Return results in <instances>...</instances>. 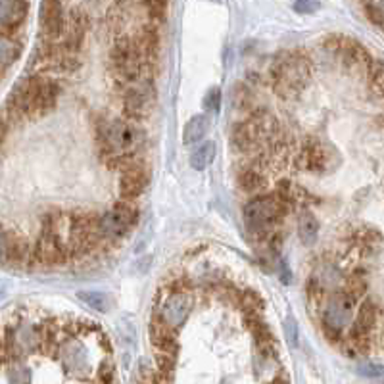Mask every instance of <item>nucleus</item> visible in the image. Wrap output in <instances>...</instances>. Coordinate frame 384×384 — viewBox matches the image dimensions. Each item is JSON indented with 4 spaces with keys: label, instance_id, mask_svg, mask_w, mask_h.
Wrapping results in <instances>:
<instances>
[{
    "label": "nucleus",
    "instance_id": "1",
    "mask_svg": "<svg viewBox=\"0 0 384 384\" xmlns=\"http://www.w3.org/2000/svg\"><path fill=\"white\" fill-rule=\"evenodd\" d=\"M60 94L62 83L58 77L31 73L16 85L0 118L6 121L8 127L20 125L27 119L35 121L56 108Z\"/></svg>",
    "mask_w": 384,
    "mask_h": 384
},
{
    "label": "nucleus",
    "instance_id": "2",
    "mask_svg": "<svg viewBox=\"0 0 384 384\" xmlns=\"http://www.w3.org/2000/svg\"><path fill=\"white\" fill-rule=\"evenodd\" d=\"M94 139L106 160L119 156H135L147 142L144 129L129 119H98Z\"/></svg>",
    "mask_w": 384,
    "mask_h": 384
},
{
    "label": "nucleus",
    "instance_id": "3",
    "mask_svg": "<svg viewBox=\"0 0 384 384\" xmlns=\"http://www.w3.org/2000/svg\"><path fill=\"white\" fill-rule=\"evenodd\" d=\"M292 210V206L279 200L271 192V194L254 196L250 202H246L242 217H244V225L250 233V237L259 244H264V240L277 227H280L285 217Z\"/></svg>",
    "mask_w": 384,
    "mask_h": 384
},
{
    "label": "nucleus",
    "instance_id": "4",
    "mask_svg": "<svg viewBox=\"0 0 384 384\" xmlns=\"http://www.w3.org/2000/svg\"><path fill=\"white\" fill-rule=\"evenodd\" d=\"M269 77H271L273 91L280 98H292L300 94L304 87L309 83L311 66L306 54L300 50L280 52L273 60Z\"/></svg>",
    "mask_w": 384,
    "mask_h": 384
},
{
    "label": "nucleus",
    "instance_id": "5",
    "mask_svg": "<svg viewBox=\"0 0 384 384\" xmlns=\"http://www.w3.org/2000/svg\"><path fill=\"white\" fill-rule=\"evenodd\" d=\"M357 298L349 294L346 288L336 290L321 309V327L323 333L328 340H340L344 328L348 327L354 319V309H356Z\"/></svg>",
    "mask_w": 384,
    "mask_h": 384
},
{
    "label": "nucleus",
    "instance_id": "6",
    "mask_svg": "<svg viewBox=\"0 0 384 384\" xmlns=\"http://www.w3.org/2000/svg\"><path fill=\"white\" fill-rule=\"evenodd\" d=\"M139 210L133 202L119 200L112 210L104 216H98V230L104 238V242H118L125 238L139 223Z\"/></svg>",
    "mask_w": 384,
    "mask_h": 384
},
{
    "label": "nucleus",
    "instance_id": "7",
    "mask_svg": "<svg viewBox=\"0 0 384 384\" xmlns=\"http://www.w3.org/2000/svg\"><path fill=\"white\" fill-rule=\"evenodd\" d=\"M123 98V116L129 121H137L140 123L142 119L148 118L152 113L154 104V85L152 81H139V83L127 87L125 91H121Z\"/></svg>",
    "mask_w": 384,
    "mask_h": 384
},
{
    "label": "nucleus",
    "instance_id": "8",
    "mask_svg": "<svg viewBox=\"0 0 384 384\" xmlns=\"http://www.w3.org/2000/svg\"><path fill=\"white\" fill-rule=\"evenodd\" d=\"M163 298L158 300L156 307H154V315L166 323L168 327L175 330L177 327H181L185 319L189 317L190 309H192V296L190 292H163L160 288V292Z\"/></svg>",
    "mask_w": 384,
    "mask_h": 384
},
{
    "label": "nucleus",
    "instance_id": "9",
    "mask_svg": "<svg viewBox=\"0 0 384 384\" xmlns=\"http://www.w3.org/2000/svg\"><path fill=\"white\" fill-rule=\"evenodd\" d=\"M68 259H70V252L62 240V235L56 230L41 229L35 246H33V261L41 266L54 267L63 266Z\"/></svg>",
    "mask_w": 384,
    "mask_h": 384
},
{
    "label": "nucleus",
    "instance_id": "10",
    "mask_svg": "<svg viewBox=\"0 0 384 384\" xmlns=\"http://www.w3.org/2000/svg\"><path fill=\"white\" fill-rule=\"evenodd\" d=\"M335 150L321 142V140H307L298 156V168L306 169L309 173H327L335 166Z\"/></svg>",
    "mask_w": 384,
    "mask_h": 384
},
{
    "label": "nucleus",
    "instance_id": "11",
    "mask_svg": "<svg viewBox=\"0 0 384 384\" xmlns=\"http://www.w3.org/2000/svg\"><path fill=\"white\" fill-rule=\"evenodd\" d=\"M41 33L42 41H58L66 31L62 0H42L41 4Z\"/></svg>",
    "mask_w": 384,
    "mask_h": 384
},
{
    "label": "nucleus",
    "instance_id": "12",
    "mask_svg": "<svg viewBox=\"0 0 384 384\" xmlns=\"http://www.w3.org/2000/svg\"><path fill=\"white\" fill-rule=\"evenodd\" d=\"M377 325V306L371 300L364 302L359 311H357L356 319L352 321L349 327V340L356 344L357 348H365V344L369 340V335Z\"/></svg>",
    "mask_w": 384,
    "mask_h": 384
},
{
    "label": "nucleus",
    "instance_id": "13",
    "mask_svg": "<svg viewBox=\"0 0 384 384\" xmlns=\"http://www.w3.org/2000/svg\"><path fill=\"white\" fill-rule=\"evenodd\" d=\"M27 0H0V27L10 35L23 25L27 18Z\"/></svg>",
    "mask_w": 384,
    "mask_h": 384
},
{
    "label": "nucleus",
    "instance_id": "14",
    "mask_svg": "<svg viewBox=\"0 0 384 384\" xmlns=\"http://www.w3.org/2000/svg\"><path fill=\"white\" fill-rule=\"evenodd\" d=\"M148 336H150V342L154 344V348L158 349V352H169V354L177 352L175 330L168 327L161 319H158L156 315H152L150 325H148Z\"/></svg>",
    "mask_w": 384,
    "mask_h": 384
},
{
    "label": "nucleus",
    "instance_id": "15",
    "mask_svg": "<svg viewBox=\"0 0 384 384\" xmlns=\"http://www.w3.org/2000/svg\"><path fill=\"white\" fill-rule=\"evenodd\" d=\"M135 44L139 49L140 56L144 58L147 62L156 63L158 52H160V33L154 25H142L137 31V35L133 37Z\"/></svg>",
    "mask_w": 384,
    "mask_h": 384
},
{
    "label": "nucleus",
    "instance_id": "16",
    "mask_svg": "<svg viewBox=\"0 0 384 384\" xmlns=\"http://www.w3.org/2000/svg\"><path fill=\"white\" fill-rule=\"evenodd\" d=\"M62 361L66 365V369L81 377L85 375V371L89 367L87 361V352H85L83 344H79L77 340H68L62 346Z\"/></svg>",
    "mask_w": 384,
    "mask_h": 384
},
{
    "label": "nucleus",
    "instance_id": "17",
    "mask_svg": "<svg viewBox=\"0 0 384 384\" xmlns=\"http://www.w3.org/2000/svg\"><path fill=\"white\" fill-rule=\"evenodd\" d=\"M266 171L246 163L244 168L238 171V187L244 190L246 194L258 196L266 189Z\"/></svg>",
    "mask_w": 384,
    "mask_h": 384
},
{
    "label": "nucleus",
    "instance_id": "18",
    "mask_svg": "<svg viewBox=\"0 0 384 384\" xmlns=\"http://www.w3.org/2000/svg\"><path fill=\"white\" fill-rule=\"evenodd\" d=\"M211 127V119L206 113H198L194 118L187 121V125L182 129V142L185 144H196L208 135Z\"/></svg>",
    "mask_w": 384,
    "mask_h": 384
},
{
    "label": "nucleus",
    "instance_id": "19",
    "mask_svg": "<svg viewBox=\"0 0 384 384\" xmlns=\"http://www.w3.org/2000/svg\"><path fill=\"white\" fill-rule=\"evenodd\" d=\"M21 42L6 31H0V70H6L21 56Z\"/></svg>",
    "mask_w": 384,
    "mask_h": 384
},
{
    "label": "nucleus",
    "instance_id": "20",
    "mask_svg": "<svg viewBox=\"0 0 384 384\" xmlns=\"http://www.w3.org/2000/svg\"><path fill=\"white\" fill-rule=\"evenodd\" d=\"M244 315H261L264 311V307H266V302L261 298V294L258 290H254V288H240L237 294V300H235Z\"/></svg>",
    "mask_w": 384,
    "mask_h": 384
},
{
    "label": "nucleus",
    "instance_id": "21",
    "mask_svg": "<svg viewBox=\"0 0 384 384\" xmlns=\"http://www.w3.org/2000/svg\"><path fill=\"white\" fill-rule=\"evenodd\" d=\"M298 235L304 244L311 246L317 242V235H319V221L317 217L309 210H304L298 217Z\"/></svg>",
    "mask_w": 384,
    "mask_h": 384
},
{
    "label": "nucleus",
    "instance_id": "22",
    "mask_svg": "<svg viewBox=\"0 0 384 384\" xmlns=\"http://www.w3.org/2000/svg\"><path fill=\"white\" fill-rule=\"evenodd\" d=\"M216 154H217V147L216 142H202L200 147L196 148L194 152L190 154V166L196 171H204V169L211 166V161L216 160Z\"/></svg>",
    "mask_w": 384,
    "mask_h": 384
},
{
    "label": "nucleus",
    "instance_id": "23",
    "mask_svg": "<svg viewBox=\"0 0 384 384\" xmlns=\"http://www.w3.org/2000/svg\"><path fill=\"white\" fill-rule=\"evenodd\" d=\"M77 298L89 307H92L98 314H106L112 307V298L108 294L97 292V290H83V292L77 294Z\"/></svg>",
    "mask_w": 384,
    "mask_h": 384
},
{
    "label": "nucleus",
    "instance_id": "24",
    "mask_svg": "<svg viewBox=\"0 0 384 384\" xmlns=\"http://www.w3.org/2000/svg\"><path fill=\"white\" fill-rule=\"evenodd\" d=\"M306 300L309 309H319L323 306V300H325V285L321 283L319 277H309L306 283Z\"/></svg>",
    "mask_w": 384,
    "mask_h": 384
},
{
    "label": "nucleus",
    "instance_id": "25",
    "mask_svg": "<svg viewBox=\"0 0 384 384\" xmlns=\"http://www.w3.org/2000/svg\"><path fill=\"white\" fill-rule=\"evenodd\" d=\"M204 108L210 110V112H219V108H221V91L217 87H211L210 91L206 92V97H204Z\"/></svg>",
    "mask_w": 384,
    "mask_h": 384
},
{
    "label": "nucleus",
    "instance_id": "26",
    "mask_svg": "<svg viewBox=\"0 0 384 384\" xmlns=\"http://www.w3.org/2000/svg\"><path fill=\"white\" fill-rule=\"evenodd\" d=\"M31 380V373H29L27 367H21V365H16L10 371V384H29Z\"/></svg>",
    "mask_w": 384,
    "mask_h": 384
},
{
    "label": "nucleus",
    "instance_id": "27",
    "mask_svg": "<svg viewBox=\"0 0 384 384\" xmlns=\"http://www.w3.org/2000/svg\"><path fill=\"white\" fill-rule=\"evenodd\" d=\"M371 81H373V87L377 89L380 94L384 97V63H375L373 70H371Z\"/></svg>",
    "mask_w": 384,
    "mask_h": 384
},
{
    "label": "nucleus",
    "instance_id": "28",
    "mask_svg": "<svg viewBox=\"0 0 384 384\" xmlns=\"http://www.w3.org/2000/svg\"><path fill=\"white\" fill-rule=\"evenodd\" d=\"M357 373H359V375H364V377H369V378L384 377V365L361 364L359 367H357Z\"/></svg>",
    "mask_w": 384,
    "mask_h": 384
},
{
    "label": "nucleus",
    "instance_id": "29",
    "mask_svg": "<svg viewBox=\"0 0 384 384\" xmlns=\"http://www.w3.org/2000/svg\"><path fill=\"white\" fill-rule=\"evenodd\" d=\"M294 10L298 14H314V12L319 10V0H296Z\"/></svg>",
    "mask_w": 384,
    "mask_h": 384
},
{
    "label": "nucleus",
    "instance_id": "30",
    "mask_svg": "<svg viewBox=\"0 0 384 384\" xmlns=\"http://www.w3.org/2000/svg\"><path fill=\"white\" fill-rule=\"evenodd\" d=\"M285 333H287L290 346H298V325H296V319L292 315H288L287 321H285Z\"/></svg>",
    "mask_w": 384,
    "mask_h": 384
},
{
    "label": "nucleus",
    "instance_id": "31",
    "mask_svg": "<svg viewBox=\"0 0 384 384\" xmlns=\"http://www.w3.org/2000/svg\"><path fill=\"white\" fill-rule=\"evenodd\" d=\"M280 283L283 285H290L292 283V273L287 267V264H280Z\"/></svg>",
    "mask_w": 384,
    "mask_h": 384
},
{
    "label": "nucleus",
    "instance_id": "32",
    "mask_svg": "<svg viewBox=\"0 0 384 384\" xmlns=\"http://www.w3.org/2000/svg\"><path fill=\"white\" fill-rule=\"evenodd\" d=\"M377 6H378V10H380V18H383V27H384V0H380Z\"/></svg>",
    "mask_w": 384,
    "mask_h": 384
},
{
    "label": "nucleus",
    "instance_id": "33",
    "mask_svg": "<svg viewBox=\"0 0 384 384\" xmlns=\"http://www.w3.org/2000/svg\"><path fill=\"white\" fill-rule=\"evenodd\" d=\"M273 384H288V380L287 378H275V380H273Z\"/></svg>",
    "mask_w": 384,
    "mask_h": 384
}]
</instances>
